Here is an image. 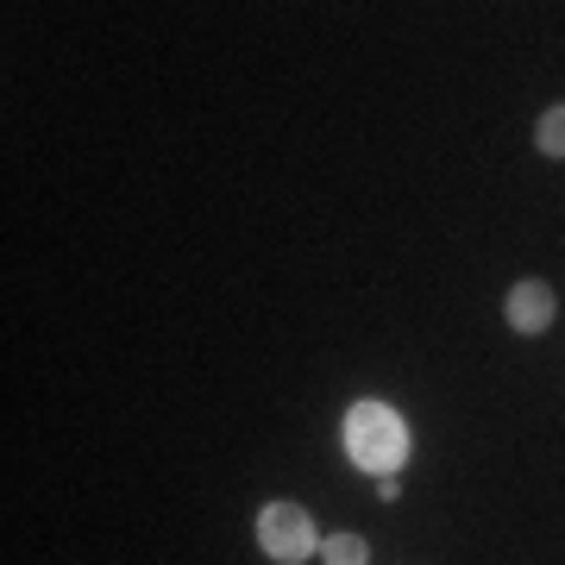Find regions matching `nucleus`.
Listing matches in <instances>:
<instances>
[{
  "mask_svg": "<svg viewBox=\"0 0 565 565\" xmlns=\"http://www.w3.org/2000/svg\"><path fill=\"white\" fill-rule=\"evenodd\" d=\"M321 559L327 565H364V541H359V534H327Z\"/></svg>",
  "mask_w": 565,
  "mask_h": 565,
  "instance_id": "39448f33",
  "label": "nucleus"
},
{
  "mask_svg": "<svg viewBox=\"0 0 565 565\" xmlns=\"http://www.w3.org/2000/svg\"><path fill=\"white\" fill-rule=\"evenodd\" d=\"M534 145H541L546 158H565V107H546L541 126H534Z\"/></svg>",
  "mask_w": 565,
  "mask_h": 565,
  "instance_id": "20e7f679",
  "label": "nucleus"
},
{
  "mask_svg": "<svg viewBox=\"0 0 565 565\" xmlns=\"http://www.w3.org/2000/svg\"><path fill=\"white\" fill-rule=\"evenodd\" d=\"M503 315H509V327H515V333H546V327H553V315H559V296H553V282L527 277V282H515V289H509Z\"/></svg>",
  "mask_w": 565,
  "mask_h": 565,
  "instance_id": "7ed1b4c3",
  "label": "nucleus"
},
{
  "mask_svg": "<svg viewBox=\"0 0 565 565\" xmlns=\"http://www.w3.org/2000/svg\"><path fill=\"white\" fill-rule=\"evenodd\" d=\"M345 452H352V465H359V471L390 478V471L408 459L403 415H396V408H384V403H359L352 415H345Z\"/></svg>",
  "mask_w": 565,
  "mask_h": 565,
  "instance_id": "f257e3e1",
  "label": "nucleus"
},
{
  "mask_svg": "<svg viewBox=\"0 0 565 565\" xmlns=\"http://www.w3.org/2000/svg\"><path fill=\"white\" fill-rule=\"evenodd\" d=\"M258 546H264L277 565H302L308 553H315V522H308V509L270 503V509L258 515Z\"/></svg>",
  "mask_w": 565,
  "mask_h": 565,
  "instance_id": "f03ea898",
  "label": "nucleus"
}]
</instances>
